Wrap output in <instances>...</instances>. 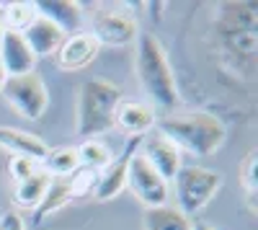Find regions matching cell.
<instances>
[{
  "label": "cell",
  "instance_id": "cell-1",
  "mask_svg": "<svg viewBox=\"0 0 258 230\" xmlns=\"http://www.w3.org/2000/svg\"><path fill=\"white\" fill-rule=\"evenodd\" d=\"M135 73L137 80L150 98V106L158 111H173L178 103V88H176V75L168 62V54L163 49V41L150 34L140 31L137 36V57H135Z\"/></svg>",
  "mask_w": 258,
  "mask_h": 230
},
{
  "label": "cell",
  "instance_id": "cell-2",
  "mask_svg": "<svg viewBox=\"0 0 258 230\" xmlns=\"http://www.w3.org/2000/svg\"><path fill=\"white\" fill-rule=\"evenodd\" d=\"M155 127L178 150L194 155H212L227 137L225 124L209 111H168L155 119Z\"/></svg>",
  "mask_w": 258,
  "mask_h": 230
},
{
  "label": "cell",
  "instance_id": "cell-3",
  "mask_svg": "<svg viewBox=\"0 0 258 230\" xmlns=\"http://www.w3.org/2000/svg\"><path fill=\"white\" fill-rule=\"evenodd\" d=\"M121 101V88L106 78L85 80L78 91V135L91 140L114 127V114Z\"/></svg>",
  "mask_w": 258,
  "mask_h": 230
},
{
  "label": "cell",
  "instance_id": "cell-4",
  "mask_svg": "<svg viewBox=\"0 0 258 230\" xmlns=\"http://www.w3.org/2000/svg\"><path fill=\"white\" fill-rule=\"evenodd\" d=\"M176 189V207L194 220L204 207L214 199L222 186V174L204 168V165H181L178 174L170 179Z\"/></svg>",
  "mask_w": 258,
  "mask_h": 230
},
{
  "label": "cell",
  "instance_id": "cell-5",
  "mask_svg": "<svg viewBox=\"0 0 258 230\" xmlns=\"http://www.w3.org/2000/svg\"><path fill=\"white\" fill-rule=\"evenodd\" d=\"M3 98L24 117V119H41L49 106V93L39 73H26V75H8L0 86Z\"/></svg>",
  "mask_w": 258,
  "mask_h": 230
},
{
  "label": "cell",
  "instance_id": "cell-6",
  "mask_svg": "<svg viewBox=\"0 0 258 230\" xmlns=\"http://www.w3.org/2000/svg\"><path fill=\"white\" fill-rule=\"evenodd\" d=\"M126 189L132 192L142 204L145 210L147 207H160V204H168V197H170V186L168 181L147 163L145 155L135 153L132 160H129V168H126Z\"/></svg>",
  "mask_w": 258,
  "mask_h": 230
},
{
  "label": "cell",
  "instance_id": "cell-7",
  "mask_svg": "<svg viewBox=\"0 0 258 230\" xmlns=\"http://www.w3.org/2000/svg\"><path fill=\"white\" fill-rule=\"evenodd\" d=\"M91 36L98 41V47H129L135 44L140 29L137 21L129 11L121 8H101L93 16V29Z\"/></svg>",
  "mask_w": 258,
  "mask_h": 230
},
{
  "label": "cell",
  "instance_id": "cell-8",
  "mask_svg": "<svg viewBox=\"0 0 258 230\" xmlns=\"http://www.w3.org/2000/svg\"><path fill=\"white\" fill-rule=\"evenodd\" d=\"M140 140L142 137H129L124 150L111 158L109 163L103 165V168L98 171V179H96V199L98 202H109L114 199L116 194H121L126 189V168H129V160H132V155L140 150Z\"/></svg>",
  "mask_w": 258,
  "mask_h": 230
},
{
  "label": "cell",
  "instance_id": "cell-9",
  "mask_svg": "<svg viewBox=\"0 0 258 230\" xmlns=\"http://www.w3.org/2000/svg\"><path fill=\"white\" fill-rule=\"evenodd\" d=\"M137 153L145 155L147 163L153 165V168H155L168 184H170V179L178 174L181 165H183V163H181V150H178L165 135H160V132H147V135H142Z\"/></svg>",
  "mask_w": 258,
  "mask_h": 230
},
{
  "label": "cell",
  "instance_id": "cell-10",
  "mask_svg": "<svg viewBox=\"0 0 258 230\" xmlns=\"http://www.w3.org/2000/svg\"><path fill=\"white\" fill-rule=\"evenodd\" d=\"M98 49H101V47H98V41L91 36V31L68 34V36L62 39L59 49L54 52L57 68H59V70H68V73L83 70V68H88L91 62L96 60Z\"/></svg>",
  "mask_w": 258,
  "mask_h": 230
},
{
  "label": "cell",
  "instance_id": "cell-11",
  "mask_svg": "<svg viewBox=\"0 0 258 230\" xmlns=\"http://www.w3.org/2000/svg\"><path fill=\"white\" fill-rule=\"evenodd\" d=\"M158 111L145 101H119L114 114V127H119L126 137H142L155 130Z\"/></svg>",
  "mask_w": 258,
  "mask_h": 230
},
{
  "label": "cell",
  "instance_id": "cell-12",
  "mask_svg": "<svg viewBox=\"0 0 258 230\" xmlns=\"http://www.w3.org/2000/svg\"><path fill=\"white\" fill-rule=\"evenodd\" d=\"M36 57L29 49L26 39L21 36V31H11L6 29L3 39H0V68H3L6 78L8 75H26L34 73Z\"/></svg>",
  "mask_w": 258,
  "mask_h": 230
},
{
  "label": "cell",
  "instance_id": "cell-13",
  "mask_svg": "<svg viewBox=\"0 0 258 230\" xmlns=\"http://www.w3.org/2000/svg\"><path fill=\"white\" fill-rule=\"evenodd\" d=\"M21 36L26 39V44H29V49L34 52V57H47V54H54V52L59 49L62 39L68 36V34H64L62 29H57L52 21L41 18V16L36 13V18L31 21L24 31H21Z\"/></svg>",
  "mask_w": 258,
  "mask_h": 230
},
{
  "label": "cell",
  "instance_id": "cell-14",
  "mask_svg": "<svg viewBox=\"0 0 258 230\" xmlns=\"http://www.w3.org/2000/svg\"><path fill=\"white\" fill-rule=\"evenodd\" d=\"M34 8L41 18L52 21V24L57 29H62L64 34L80 31V24H83L80 3H73V0H36Z\"/></svg>",
  "mask_w": 258,
  "mask_h": 230
},
{
  "label": "cell",
  "instance_id": "cell-15",
  "mask_svg": "<svg viewBox=\"0 0 258 230\" xmlns=\"http://www.w3.org/2000/svg\"><path fill=\"white\" fill-rule=\"evenodd\" d=\"M0 148H6L8 153L21 155V158H31L36 163L44 160L49 153V145L41 137L24 132V130H16V127H0Z\"/></svg>",
  "mask_w": 258,
  "mask_h": 230
},
{
  "label": "cell",
  "instance_id": "cell-16",
  "mask_svg": "<svg viewBox=\"0 0 258 230\" xmlns=\"http://www.w3.org/2000/svg\"><path fill=\"white\" fill-rule=\"evenodd\" d=\"M142 230H194V220L186 217L176 204L147 207L142 217Z\"/></svg>",
  "mask_w": 258,
  "mask_h": 230
},
{
  "label": "cell",
  "instance_id": "cell-17",
  "mask_svg": "<svg viewBox=\"0 0 258 230\" xmlns=\"http://www.w3.org/2000/svg\"><path fill=\"white\" fill-rule=\"evenodd\" d=\"M68 202H73V189H70V176H52L44 199L39 202V207L34 210V225L44 222L52 212L62 210Z\"/></svg>",
  "mask_w": 258,
  "mask_h": 230
},
{
  "label": "cell",
  "instance_id": "cell-18",
  "mask_svg": "<svg viewBox=\"0 0 258 230\" xmlns=\"http://www.w3.org/2000/svg\"><path fill=\"white\" fill-rule=\"evenodd\" d=\"M49 181H52V176H49L44 168H36L29 179L18 181V184L13 186V202H16L18 207H26V210H36L39 202L44 199V194H47Z\"/></svg>",
  "mask_w": 258,
  "mask_h": 230
},
{
  "label": "cell",
  "instance_id": "cell-19",
  "mask_svg": "<svg viewBox=\"0 0 258 230\" xmlns=\"http://www.w3.org/2000/svg\"><path fill=\"white\" fill-rule=\"evenodd\" d=\"M49 176H73L80 168V158H78V148H54L47 153V158L41 160Z\"/></svg>",
  "mask_w": 258,
  "mask_h": 230
},
{
  "label": "cell",
  "instance_id": "cell-20",
  "mask_svg": "<svg viewBox=\"0 0 258 230\" xmlns=\"http://www.w3.org/2000/svg\"><path fill=\"white\" fill-rule=\"evenodd\" d=\"M78 158H80V165H85V168L101 171L103 165L114 158V153L106 148V142H101L98 137H91L78 148Z\"/></svg>",
  "mask_w": 258,
  "mask_h": 230
},
{
  "label": "cell",
  "instance_id": "cell-21",
  "mask_svg": "<svg viewBox=\"0 0 258 230\" xmlns=\"http://www.w3.org/2000/svg\"><path fill=\"white\" fill-rule=\"evenodd\" d=\"M3 16H6V29L24 31L36 18V8H34V3H8V6H3Z\"/></svg>",
  "mask_w": 258,
  "mask_h": 230
},
{
  "label": "cell",
  "instance_id": "cell-22",
  "mask_svg": "<svg viewBox=\"0 0 258 230\" xmlns=\"http://www.w3.org/2000/svg\"><path fill=\"white\" fill-rule=\"evenodd\" d=\"M255 150L245 155L243 165H240V181H243V189H245V197H248V207L250 212H255Z\"/></svg>",
  "mask_w": 258,
  "mask_h": 230
},
{
  "label": "cell",
  "instance_id": "cell-23",
  "mask_svg": "<svg viewBox=\"0 0 258 230\" xmlns=\"http://www.w3.org/2000/svg\"><path fill=\"white\" fill-rule=\"evenodd\" d=\"M96 179H98V171H91V168H78L73 176H70V189H73V199L75 197H88L96 192Z\"/></svg>",
  "mask_w": 258,
  "mask_h": 230
},
{
  "label": "cell",
  "instance_id": "cell-24",
  "mask_svg": "<svg viewBox=\"0 0 258 230\" xmlns=\"http://www.w3.org/2000/svg\"><path fill=\"white\" fill-rule=\"evenodd\" d=\"M39 168L36 165V160H31V158H21V155H11V160H8V174H11V179H13V184H18V181H24V179H29L34 171Z\"/></svg>",
  "mask_w": 258,
  "mask_h": 230
},
{
  "label": "cell",
  "instance_id": "cell-25",
  "mask_svg": "<svg viewBox=\"0 0 258 230\" xmlns=\"http://www.w3.org/2000/svg\"><path fill=\"white\" fill-rule=\"evenodd\" d=\"M0 230H26V222L16 210H8L3 217H0Z\"/></svg>",
  "mask_w": 258,
  "mask_h": 230
},
{
  "label": "cell",
  "instance_id": "cell-26",
  "mask_svg": "<svg viewBox=\"0 0 258 230\" xmlns=\"http://www.w3.org/2000/svg\"><path fill=\"white\" fill-rule=\"evenodd\" d=\"M6 34V16H3V3H0V39Z\"/></svg>",
  "mask_w": 258,
  "mask_h": 230
},
{
  "label": "cell",
  "instance_id": "cell-27",
  "mask_svg": "<svg viewBox=\"0 0 258 230\" xmlns=\"http://www.w3.org/2000/svg\"><path fill=\"white\" fill-rule=\"evenodd\" d=\"M194 230H214L209 222H194Z\"/></svg>",
  "mask_w": 258,
  "mask_h": 230
},
{
  "label": "cell",
  "instance_id": "cell-28",
  "mask_svg": "<svg viewBox=\"0 0 258 230\" xmlns=\"http://www.w3.org/2000/svg\"><path fill=\"white\" fill-rule=\"evenodd\" d=\"M3 80H6V73H3V68H0V86H3Z\"/></svg>",
  "mask_w": 258,
  "mask_h": 230
}]
</instances>
